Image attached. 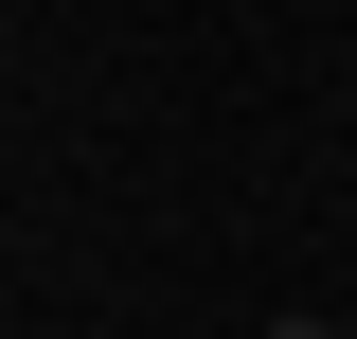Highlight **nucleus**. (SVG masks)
<instances>
[{
    "label": "nucleus",
    "mask_w": 357,
    "mask_h": 339,
    "mask_svg": "<svg viewBox=\"0 0 357 339\" xmlns=\"http://www.w3.org/2000/svg\"><path fill=\"white\" fill-rule=\"evenodd\" d=\"M268 339H340V322H268Z\"/></svg>",
    "instance_id": "nucleus-1"
}]
</instances>
